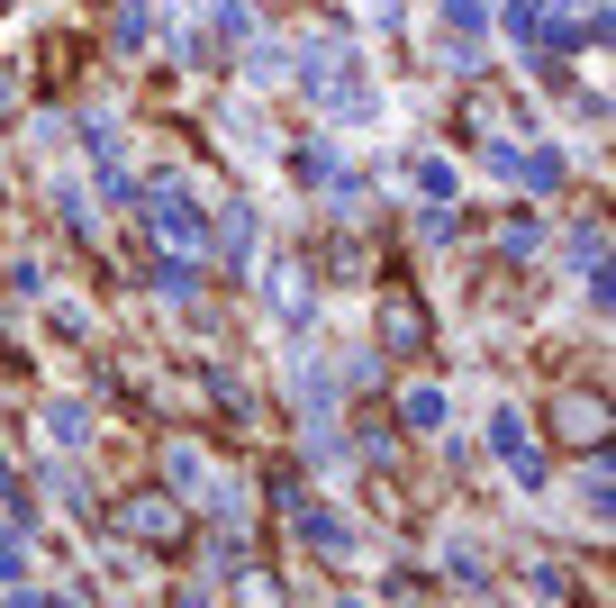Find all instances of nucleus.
Masks as SVG:
<instances>
[{
  "label": "nucleus",
  "instance_id": "6e6552de",
  "mask_svg": "<svg viewBox=\"0 0 616 608\" xmlns=\"http://www.w3.org/2000/svg\"><path fill=\"white\" fill-rule=\"evenodd\" d=\"M508 28H517V37H544V0H508Z\"/></svg>",
  "mask_w": 616,
  "mask_h": 608
},
{
  "label": "nucleus",
  "instance_id": "20e7f679",
  "mask_svg": "<svg viewBox=\"0 0 616 608\" xmlns=\"http://www.w3.org/2000/svg\"><path fill=\"white\" fill-rule=\"evenodd\" d=\"M381 337H390L399 354H418L426 345V309H418V300H390V309H381Z\"/></svg>",
  "mask_w": 616,
  "mask_h": 608
},
{
  "label": "nucleus",
  "instance_id": "f257e3e1",
  "mask_svg": "<svg viewBox=\"0 0 616 608\" xmlns=\"http://www.w3.org/2000/svg\"><path fill=\"white\" fill-rule=\"evenodd\" d=\"M118 527H127V536H145V545H182V509H172L164 491H137V499H118Z\"/></svg>",
  "mask_w": 616,
  "mask_h": 608
},
{
  "label": "nucleus",
  "instance_id": "f03ea898",
  "mask_svg": "<svg viewBox=\"0 0 616 608\" xmlns=\"http://www.w3.org/2000/svg\"><path fill=\"white\" fill-rule=\"evenodd\" d=\"M553 436H562V445H580V454H599V445H607V409H599L589 391H572V400L553 409Z\"/></svg>",
  "mask_w": 616,
  "mask_h": 608
},
{
  "label": "nucleus",
  "instance_id": "423d86ee",
  "mask_svg": "<svg viewBox=\"0 0 616 608\" xmlns=\"http://www.w3.org/2000/svg\"><path fill=\"white\" fill-rule=\"evenodd\" d=\"M299 527H308V545H318V554H345V518H318V509H308Z\"/></svg>",
  "mask_w": 616,
  "mask_h": 608
},
{
  "label": "nucleus",
  "instance_id": "1a4fd4ad",
  "mask_svg": "<svg viewBox=\"0 0 616 608\" xmlns=\"http://www.w3.org/2000/svg\"><path fill=\"white\" fill-rule=\"evenodd\" d=\"M172 481H182V491H200V481H209V464H200L191 445H172Z\"/></svg>",
  "mask_w": 616,
  "mask_h": 608
},
{
  "label": "nucleus",
  "instance_id": "0eeeda50",
  "mask_svg": "<svg viewBox=\"0 0 616 608\" xmlns=\"http://www.w3.org/2000/svg\"><path fill=\"white\" fill-rule=\"evenodd\" d=\"M399 418H408V427H435V418H445V400H435V391H408Z\"/></svg>",
  "mask_w": 616,
  "mask_h": 608
},
{
  "label": "nucleus",
  "instance_id": "39448f33",
  "mask_svg": "<svg viewBox=\"0 0 616 608\" xmlns=\"http://www.w3.org/2000/svg\"><path fill=\"white\" fill-rule=\"evenodd\" d=\"M490 436H499V454H508V464H517L526 481H544V454H535V436H526V418H499Z\"/></svg>",
  "mask_w": 616,
  "mask_h": 608
},
{
  "label": "nucleus",
  "instance_id": "7ed1b4c3",
  "mask_svg": "<svg viewBox=\"0 0 616 608\" xmlns=\"http://www.w3.org/2000/svg\"><path fill=\"white\" fill-rule=\"evenodd\" d=\"M154 227H164L172 245H191V255H200V210H191L182 191H164V200H154Z\"/></svg>",
  "mask_w": 616,
  "mask_h": 608
}]
</instances>
